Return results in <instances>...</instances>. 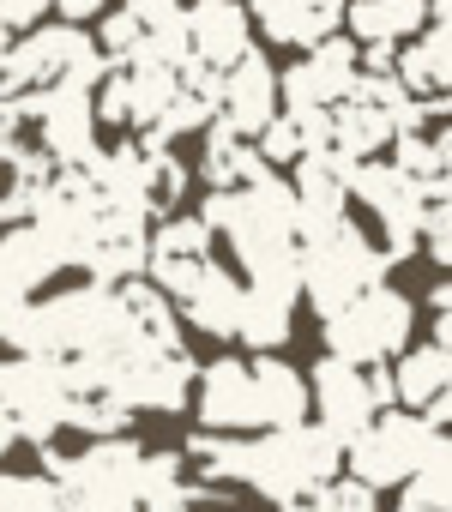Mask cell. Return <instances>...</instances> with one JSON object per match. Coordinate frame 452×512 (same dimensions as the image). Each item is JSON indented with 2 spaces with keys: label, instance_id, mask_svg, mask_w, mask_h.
<instances>
[{
  "label": "cell",
  "instance_id": "1",
  "mask_svg": "<svg viewBox=\"0 0 452 512\" xmlns=\"http://www.w3.org/2000/svg\"><path fill=\"white\" fill-rule=\"evenodd\" d=\"M193 386V410L211 434H266L308 416V380L272 350H260L254 362L217 356L211 368L193 374Z\"/></svg>",
  "mask_w": 452,
  "mask_h": 512
},
{
  "label": "cell",
  "instance_id": "2",
  "mask_svg": "<svg viewBox=\"0 0 452 512\" xmlns=\"http://www.w3.org/2000/svg\"><path fill=\"white\" fill-rule=\"evenodd\" d=\"M344 470V440H332L320 422H290V428H266V434H236V476L242 488H254L260 500H302L320 494L332 476Z\"/></svg>",
  "mask_w": 452,
  "mask_h": 512
},
{
  "label": "cell",
  "instance_id": "3",
  "mask_svg": "<svg viewBox=\"0 0 452 512\" xmlns=\"http://www.w3.org/2000/svg\"><path fill=\"white\" fill-rule=\"evenodd\" d=\"M386 266H392L386 247H374L356 229V217H338L332 229H314L296 241V296H308V308L326 320L368 284H386Z\"/></svg>",
  "mask_w": 452,
  "mask_h": 512
},
{
  "label": "cell",
  "instance_id": "4",
  "mask_svg": "<svg viewBox=\"0 0 452 512\" xmlns=\"http://www.w3.org/2000/svg\"><path fill=\"white\" fill-rule=\"evenodd\" d=\"M139 464L145 446L127 434H103L73 458L49 452V476L73 512H139Z\"/></svg>",
  "mask_w": 452,
  "mask_h": 512
},
{
  "label": "cell",
  "instance_id": "5",
  "mask_svg": "<svg viewBox=\"0 0 452 512\" xmlns=\"http://www.w3.org/2000/svg\"><path fill=\"white\" fill-rule=\"evenodd\" d=\"M320 332H326V350H332V356L374 368V362H392V356L410 344V332H416V302H410L404 290L368 284V290L350 296L338 314H326Z\"/></svg>",
  "mask_w": 452,
  "mask_h": 512
},
{
  "label": "cell",
  "instance_id": "6",
  "mask_svg": "<svg viewBox=\"0 0 452 512\" xmlns=\"http://www.w3.org/2000/svg\"><path fill=\"white\" fill-rule=\"evenodd\" d=\"M109 73V61L97 55V43L79 25H31L25 37H13V55L0 67V85L13 97L43 91V85H79L91 91Z\"/></svg>",
  "mask_w": 452,
  "mask_h": 512
},
{
  "label": "cell",
  "instance_id": "7",
  "mask_svg": "<svg viewBox=\"0 0 452 512\" xmlns=\"http://www.w3.org/2000/svg\"><path fill=\"white\" fill-rule=\"evenodd\" d=\"M308 398H314V410H320V428L332 434V440H350V434H362L380 410H392V374H386V362H374V368H362V362H344V356H320L314 362V374H308Z\"/></svg>",
  "mask_w": 452,
  "mask_h": 512
},
{
  "label": "cell",
  "instance_id": "8",
  "mask_svg": "<svg viewBox=\"0 0 452 512\" xmlns=\"http://www.w3.org/2000/svg\"><path fill=\"white\" fill-rule=\"evenodd\" d=\"M434 434H446V428H434L416 410H380L362 434L344 440V464H350L356 482H368L380 494V488H398L422 464V452L434 446Z\"/></svg>",
  "mask_w": 452,
  "mask_h": 512
},
{
  "label": "cell",
  "instance_id": "9",
  "mask_svg": "<svg viewBox=\"0 0 452 512\" xmlns=\"http://www.w3.org/2000/svg\"><path fill=\"white\" fill-rule=\"evenodd\" d=\"M434 193H446V181H410L398 163H380V157H362V163L350 169V199L380 217L386 260H410V253H416L422 205H428Z\"/></svg>",
  "mask_w": 452,
  "mask_h": 512
},
{
  "label": "cell",
  "instance_id": "10",
  "mask_svg": "<svg viewBox=\"0 0 452 512\" xmlns=\"http://www.w3.org/2000/svg\"><path fill=\"white\" fill-rule=\"evenodd\" d=\"M0 404H7L19 440L49 446L67 428V404H73L67 362H49V356H25L19 350L13 362H0Z\"/></svg>",
  "mask_w": 452,
  "mask_h": 512
},
{
  "label": "cell",
  "instance_id": "11",
  "mask_svg": "<svg viewBox=\"0 0 452 512\" xmlns=\"http://www.w3.org/2000/svg\"><path fill=\"white\" fill-rule=\"evenodd\" d=\"M19 115L37 121V145L49 163H91L97 157V103L79 85H43L19 97Z\"/></svg>",
  "mask_w": 452,
  "mask_h": 512
},
{
  "label": "cell",
  "instance_id": "12",
  "mask_svg": "<svg viewBox=\"0 0 452 512\" xmlns=\"http://www.w3.org/2000/svg\"><path fill=\"white\" fill-rule=\"evenodd\" d=\"M356 73H362V49H356L350 37L332 31V37H320L302 61H290V67L278 73L284 109H332V103L350 97Z\"/></svg>",
  "mask_w": 452,
  "mask_h": 512
},
{
  "label": "cell",
  "instance_id": "13",
  "mask_svg": "<svg viewBox=\"0 0 452 512\" xmlns=\"http://www.w3.org/2000/svg\"><path fill=\"white\" fill-rule=\"evenodd\" d=\"M272 115H278V67L266 61V49H248L242 61H230L217 73V121L242 139H254Z\"/></svg>",
  "mask_w": 452,
  "mask_h": 512
},
{
  "label": "cell",
  "instance_id": "14",
  "mask_svg": "<svg viewBox=\"0 0 452 512\" xmlns=\"http://www.w3.org/2000/svg\"><path fill=\"white\" fill-rule=\"evenodd\" d=\"M181 31H187V61L211 73H223L254 49V19L242 0H193V7H181Z\"/></svg>",
  "mask_w": 452,
  "mask_h": 512
},
{
  "label": "cell",
  "instance_id": "15",
  "mask_svg": "<svg viewBox=\"0 0 452 512\" xmlns=\"http://www.w3.org/2000/svg\"><path fill=\"white\" fill-rule=\"evenodd\" d=\"M392 404L446 428V416H452V350L446 344H404L392 356Z\"/></svg>",
  "mask_w": 452,
  "mask_h": 512
},
{
  "label": "cell",
  "instance_id": "16",
  "mask_svg": "<svg viewBox=\"0 0 452 512\" xmlns=\"http://www.w3.org/2000/svg\"><path fill=\"white\" fill-rule=\"evenodd\" d=\"M61 266H67V247H61L55 229H43V223L25 217V223H13L7 235H0V290L31 296V290H43Z\"/></svg>",
  "mask_w": 452,
  "mask_h": 512
},
{
  "label": "cell",
  "instance_id": "17",
  "mask_svg": "<svg viewBox=\"0 0 452 512\" xmlns=\"http://www.w3.org/2000/svg\"><path fill=\"white\" fill-rule=\"evenodd\" d=\"M181 320L205 338H236V314H242V284L230 266H217V260H199V272L187 278V290L175 296Z\"/></svg>",
  "mask_w": 452,
  "mask_h": 512
},
{
  "label": "cell",
  "instance_id": "18",
  "mask_svg": "<svg viewBox=\"0 0 452 512\" xmlns=\"http://www.w3.org/2000/svg\"><path fill=\"white\" fill-rule=\"evenodd\" d=\"M392 79L410 97H446L452 91V25L434 19L416 37H404V49H392Z\"/></svg>",
  "mask_w": 452,
  "mask_h": 512
},
{
  "label": "cell",
  "instance_id": "19",
  "mask_svg": "<svg viewBox=\"0 0 452 512\" xmlns=\"http://www.w3.org/2000/svg\"><path fill=\"white\" fill-rule=\"evenodd\" d=\"M248 19H260V31L284 49H314L344 25V0H254Z\"/></svg>",
  "mask_w": 452,
  "mask_h": 512
},
{
  "label": "cell",
  "instance_id": "20",
  "mask_svg": "<svg viewBox=\"0 0 452 512\" xmlns=\"http://www.w3.org/2000/svg\"><path fill=\"white\" fill-rule=\"evenodd\" d=\"M344 19H350L356 49H398L404 37H416L428 25L422 0H356V7H344Z\"/></svg>",
  "mask_w": 452,
  "mask_h": 512
},
{
  "label": "cell",
  "instance_id": "21",
  "mask_svg": "<svg viewBox=\"0 0 452 512\" xmlns=\"http://www.w3.org/2000/svg\"><path fill=\"white\" fill-rule=\"evenodd\" d=\"M290 320H296V296H278V290H248L242 284V314H236V338L248 350H278L290 338Z\"/></svg>",
  "mask_w": 452,
  "mask_h": 512
},
{
  "label": "cell",
  "instance_id": "22",
  "mask_svg": "<svg viewBox=\"0 0 452 512\" xmlns=\"http://www.w3.org/2000/svg\"><path fill=\"white\" fill-rule=\"evenodd\" d=\"M260 169H272V163H260V151H254L242 133H230L223 121L205 127V181H211V193L242 187V181H254Z\"/></svg>",
  "mask_w": 452,
  "mask_h": 512
},
{
  "label": "cell",
  "instance_id": "23",
  "mask_svg": "<svg viewBox=\"0 0 452 512\" xmlns=\"http://www.w3.org/2000/svg\"><path fill=\"white\" fill-rule=\"evenodd\" d=\"M392 163H398L410 181H446V175H452V133H446V127L392 133Z\"/></svg>",
  "mask_w": 452,
  "mask_h": 512
},
{
  "label": "cell",
  "instance_id": "24",
  "mask_svg": "<svg viewBox=\"0 0 452 512\" xmlns=\"http://www.w3.org/2000/svg\"><path fill=\"white\" fill-rule=\"evenodd\" d=\"M211 253V229L199 217H169L145 235V266H169V260H205Z\"/></svg>",
  "mask_w": 452,
  "mask_h": 512
},
{
  "label": "cell",
  "instance_id": "25",
  "mask_svg": "<svg viewBox=\"0 0 452 512\" xmlns=\"http://www.w3.org/2000/svg\"><path fill=\"white\" fill-rule=\"evenodd\" d=\"M61 488L49 470H13L0 476V512H61Z\"/></svg>",
  "mask_w": 452,
  "mask_h": 512
},
{
  "label": "cell",
  "instance_id": "26",
  "mask_svg": "<svg viewBox=\"0 0 452 512\" xmlns=\"http://www.w3.org/2000/svg\"><path fill=\"white\" fill-rule=\"evenodd\" d=\"M139 37H145V25L121 7V13H103V37H97V55L109 61V67H127L133 61V49H139Z\"/></svg>",
  "mask_w": 452,
  "mask_h": 512
},
{
  "label": "cell",
  "instance_id": "27",
  "mask_svg": "<svg viewBox=\"0 0 452 512\" xmlns=\"http://www.w3.org/2000/svg\"><path fill=\"white\" fill-rule=\"evenodd\" d=\"M320 506H326V512H380V494H374L368 482H356V476H332V482L320 488Z\"/></svg>",
  "mask_w": 452,
  "mask_h": 512
},
{
  "label": "cell",
  "instance_id": "28",
  "mask_svg": "<svg viewBox=\"0 0 452 512\" xmlns=\"http://www.w3.org/2000/svg\"><path fill=\"white\" fill-rule=\"evenodd\" d=\"M25 314H31V296L0 290V344H13V350H19V338H25Z\"/></svg>",
  "mask_w": 452,
  "mask_h": 512
},
{
  "label": "cell",
  "instance_id": "29",
  "mask_svg": "<svg viewBox=\"0 0 452 512\" xmlns=\"http://www.w3.org/2000/svg\"><path fill=\"white\" fill-rule=\"evenodd\" d=\"M43 13H49V0H0V25H7L13 37L31 31V25H43Z\"/></svg>",
  "mask_w": 452,
  "mask_h": 512
},
{
  "label": "cell",
  "instance_id": "30",
  "mask_svg": "<svg viewBox=\"0 0 452 512\" xmlns=\"http://www.w3.org/2000/svg\"><path fill=\"white\" fill-rule=\"evenodd\" d=\"M49 7L61 13V25H85V19H103L109 0H49Z\"/></svg>",
  "mask_w": 452,
  "mask_h": 512
},
{
  "label": "cell",
  "instance_id": "31",
  "mask_svg": "<svg viewBox=\"0 0 452 512\" xmlns=\"http://www.w3.org/2000/svg\"><path fill=\"white\" fill-rule=\"evenodd\" d=\"M127 13H133L139 25H157V19H169V13H181V0H127Z\"/></svg>",
  "mask_w": 452,
  "mask_h": 512
},
{
  "label": "cell",
  "instance_id": "32",
  "mask_svg": "<svg viewBox=\"0 0 452 512\" xmlns=\"http://www.w3.org/2000/svg\"><path fill=\"white\" fill-rule=\"evenodd\" d=\"M13 440H19V434H13V416H7V404H0V458L13 452Z\"/></svg>",
  "mask_w": 452,
  "mask_h": 512
},
{
  "label": "cell",
  "instance_id": "33",
  "mask_svg": "<svg viewBox=\"0 0 452 512\" xmlns=\"http://www.w3.org/2000/svg\"><path fill=\"white\" fill-rule=\"evenodd\" d=\"M278 512H326V506H320V494H302V500H284Z\"/></svg>",
  "mask_w": 452,
  "mask_h": 512
},
{
  "label": "cell",
  "instance_id": "34",
  "mask_svg": "<svg viewBox=\"0 0 452 512\" xmlns=\"http://www.w3.org/2000/svg\"><path fill=\"white\" fill-rule=\"evenodd\" d=\"M7 55H13V31L0 25V67H7Z\"/></svg>",
  "mask_w": 452,
  "mask_h": 512
}]
</instances>
